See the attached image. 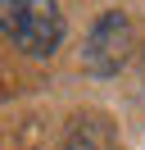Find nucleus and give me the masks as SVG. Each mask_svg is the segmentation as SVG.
Segmentation results:
<instances>
[{
	"mask_svg": "<svg viewBox=\"0 0 145 150\" xmlns=\"http://www.w3.org/2000/svg\"><path fill=\"white\" fill-rule=\"evenodd\" d=\"M0 32L14 41L23 55H54L68 32L59 0H0Z\"/></svg>",
	"mask_w": 145,
	"mask_h": 150,
	"instance_id": "1",
	"label": "nucleus"
},
{
	"mask_svg": "<svg viewBox=\"0 0 145 150\" xmlns=\"http://www.w3.org/2000/svg\"><path fill=\"white\" fill-rule=\"evenodd\" d=\"M132 46H136L132 18H127L122 9H109V14H100V18H95L86 46H82V68H86L91 77H113L118 68L127 64Z\"/></svg>",
	"mask_w": 145,
	"mask_h": 150,
	"instance_id": "2",
	"label": "nucleus"
},
{
	"mask_svg": "<svg viewBox=\"0 0 145 150\" xmlns=\"http://www.w3.org/2000/svg\"><path fill=\"white\" fill-rule=\"evenodd\" d=\"M59 150H113V127L104 114H77Z\"/></svg>",
	"mask_w": 145,
	"mask_h": 150,
	"instance_id": "3",
	"label": "nucleus"
}]
</instances>
